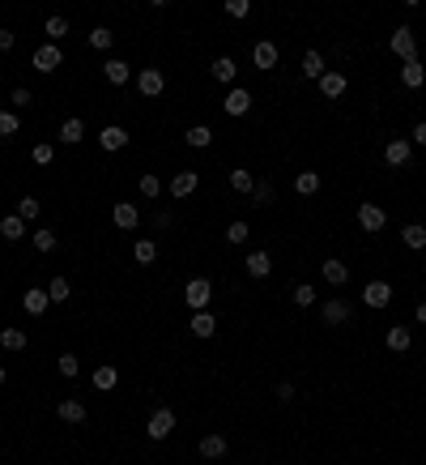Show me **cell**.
Wrapping results in <instances>:
<instances>
[{
    "label": "cell",
    "instance_id": "obj_37",
    "mask_svg": "<svg viewBox=\"0 0 426 465\" xmlns=\"http://www.w3.org/2000/svg\"><path fill=\"white\" fill-rule=\"evenodd\" d=\"M43 30H47V39H52V43H56V39H64V35H68V17H60V13H56V17H47V21H43Z\"/></svg>",
    "mask_w": 426,
    "mask_h": 465
},
{
    "label": "cell",
    "instance_id": "obj_13",
    "mask_svg": "<svg viewBox=\"0 0 426 465\" xmlns=\"http://www.w3.org/2000/svg\"><path fill=\"white\" fill-rule=\"evenodd\" d=\"M111 222H115L119 231H133V227L141 222V213H137V205H133V201H119V205L111 209Z\"/></svg>",
    "mask_w": 426,
    "mask_h": 465
},
{
    "label": "cell",
    "instance_id": "obj_41",
    "mask_svg": "<svg viewBox=\"0 0 426 465\" xmlns=\"http://www.w3.org/2000/svg\"><path fill=\"white\" fill-rule=\"evenodd\" d=\"M90 47H94V52H107V47H111V30L107 26H94L90 30Z\"/></svg>",
    "mask_w": 426,
    "mask_h": 465
},
{
    "label": "cell",
    "instance_id": "obj_25",
    "mask_svg": "<svg viewBox=\"0 0 426 465\" xmlns=\"http://www.w3.org/2000/svg\"><path fill=\"white\" fill-rule=\"evenodd\" d=\"M64 145H81V137H86V124H81V120L77 115H72V120H64V124H60V133H56Z\"/></svg>",
    "mask_w": 426,
    "mask_h": 465
},
{
    "label": "cell",
    "instance_id": "obj_39",
    "mask_svg": "<svg viewBox=\"0 0 426 465\" xmlns=\"http://www.w3.org/2000/svg\"><path fill=\"white\" fill-rule=\"evenodd\" d=\"M231 188H235V192H243V197H247V192H252V188H256V180H252V175H247V171H243V167H235V171H231Z\"/></svg>",
    "mask_w": 426,
    "mask_h": 465
},
{
    "label": "cell",
    "instance_id": "obj_8",
    "mask_svg": "<svg viewBox=\"0 0 426 465\" xmlns=\"http://www.w3.org/2000/svg\"><path fill=\"white\" fill-rule=\"evenodd\" d=\"M362 303L367 307H388L392 303V286L388 282H367L362 286Z\"/></svg>",
    "mask_w": 426,
    "mask_h": 465
},
{
    "label": "cell",
    "instance_id": "obj_17",
    "mask_svg": "<svg viewBox=\"0 0 426 465\" xmlns=\"http://www.w3.org/2000/svg\"><path fill=\"white\" fill-rule=\"evenodd\" d=\"M222 107H226V115H247L252 111V90H231Z\"/></svg>",
    "mask_w": 426,
    "mask_h": 465
},
{
    "label": "cell",
    "instance_id": "obj_7",
    "mask_svg": "<svg viewBox=\"0 0 426 465\" xmlns=\"http://www.w3.org/2000/svg\"><path fill=\"white\" fill-rule=\"evenodd\" d=\"M409 158H414V141H400V137H396V141L384 145V162H388V167H405Z\"/></svg>",
    "mask_w": 426,
    "mask_h": 465
},
{
    "label": "cell",
    "instance_id": "obj_5",
    "mask_svg": "<svg viewBox=\"0 0 426 465\" xmlns=\"http://www.w3.org/2000/svg\"><path fill=\"white\" fill-rule=\"evenodd\" d=\"M137 90L145 94V99H158V94L166 90V77H162L158 68H141V73H137Z\"/></svg>",
    "mask_w": 426,
    "mask_h": 465
},
{
    "label": "cell",
    "instance_id": "obj_54",
    "mask_svg": "<svg viewBox=\"0 0 426 465\" xmlns=\"http://www.w3.org/2000/svg\"><path fill=\"white\" fill-rule=\"evenodd\" d=\"M9 380V372H5V363H0V384H5Z\"/></svg>",
    "mask_w": 426,
    "mask_h": 465
},
{
    "label": "cell",
    "instance_id": "obj_44",
    "mask_svg": "<svg viewBox=\"0 0 426 465\" xmlns=\"http://www.w3.org/2000/svg\"><path fill=\"white\" fill-rule=\"evenodd\" d=\"M141 192H145V197H158V192H162V180L154 175V171H145V175H141Z\"/></svg>",
    "mask_w": 426,
    "mask_h": 465
},
{
    "label": "cell",
    "instance_id": "obj_20",
    "mask_svg": "<svg viewBox=\"0 0 426 465\" xmlns=\"http://www.w3.org/2000/svg\"><path fill=\"white\" fill-rule=\"evenodd\" d=\"M320 316H324V325H345L349 321V303L345 299H329Z\"/></svg>",
    "mask_w": 426,
    "mask_h": 465
},
{
    "label": "cell",
    "instance_id": "obj_28",
    "mask_svg": "<svg viewBox=\"0 0 426 465\" xmlns=\"http://www.w3.org/2000/svg\"><path fill=\"white\" fill-rule=\"evenodd\" d=\"M269 269H273L269 252H247V274H252V278H269Z\"/></svg>",
    "mask_w": 426,
    "mask_h": 465
},
{
    "label": "cell",
    "instance_id": "obj_6",
    "mask_svg": "<svg viewBox=\"0 0 426 465\" xmlns=\"http://www.w3.org/2000/svg\"><path fill=\"white\" fill-rule=\"evenodd\" d=\"M358 227L375 235V231H384V227H388V213H384L380 205H371V201H367V205H358Z\"/></svg>",
    "mask_w": 426,
    "mask_h": 465
},
{
    "label": "cell",
    "instance_id": "obj_18",
    "mask_svg": "<svg viewBox=\"0 0 426 465\" xmlns=\"http://www.w3.org/2000/svg\"><path fill=\"white\" fill-rule=\"evenodd\" d=\"M316 86H320L324 99H341V94H345V73H324Z\"/></svg>",
    "mask_w": 426,
    "mask_h": 465
},
{
    "label": "cell",
    "instance_id": "obj_33",
    "mask_svg": "<svg viewBox=\"0 0 426 465\" xmlns=\"http://www.w3.org/2000/svg\"><path fill=\"white\" fill-rule=\"evenodd\" d=\"M188 145H192V150H205V145H213V129H209V124H192V129H188Z\"/></svg>",
    "mask_w": 426,
    "mask_h": 465
},
{
    "label": "cell",
    "instance_id": "obj_11",
    "mask_svg": "<svg viewBox=\"0 0 426 465\" xmlns=\"http://www.w3.org/2000/svg\"><path fill=\"white\" fill-rule=\"evenodd\" d=\"M103 77H107L111 86H128L133 68H128V60H119V56H107V64H103Z\"/></svg>",
    "mask_w": 426,
    "mask_h": 465
},
{
    "label": "cell",
    "instance_id": "obj_40",
    "mask_svg": "<svg viewBox=\"0 0 426 465\" xmlns=\"http://www.w3.org/2000/svg\"><path fill=\"white\" fill-rule=\"evenodd\" d=\"M39 213H43V205H39L35 197H21V201H17V218H26V222H35Z\"/></svg>",
    "mask_w": 426,
    "mask_h": 465
},
{
    "label": "cell",
    "instance_id": "obj_46",
    "mask_svg": "<svg viewBox=\"0 0 426 465\" xmlns=\"http://www.w3.org/2000/svg\"><path fill=\"white\" fill-rule=\"evenodd\" d=\"M247 231H252L247 222H231L226 227V243H247Z\"/></svg>",
    "mask_w": 426,
    "mask_h": 465
},
{
    "label": "cell",
    "instance_id": "obj_12",
    "mask_svg": "<svg viewBox=\"0 0 426 465\" xmlns=\"http://www.w3.org/2000/svg\"><path fill=\"white\" fill-rule=\"evenodd\" d=\"M98 145H103L107 154H115V150H124L128 145V129H119V124H107L103 133H98Z\"/></svg>",
    "mask_w": 426,
    "mask_h": 465
},
{
    "label": "cell",
    "instance_id": "obj_26",
    "mask_svg": "<svg viewBox=\"0 0 426 465\" xmlns=\"http://www.w3.org/2000/svg\"><path fill=\"white\" fill-rule=\"evenodd\" d=\"M196 337H213L217 333V321H213V312H192V325H188Z\"/></svg>",
    "mask_w": 426,
    "mask_h": 465
},
{
    "label": "cell",
    "instance_id": "obj_22",
    "mask_svg": "<svg viewBox=\"0 0 426 465\" xmlns=\"http://www.w3.org/2000/svg\"><path fill=\"white\" fill-rule=\"evenodd\" d=\"M400 243H405V248H414V252H422V248H426V227H422V222L400 227Z\"/></svg>",
    "mask_w": 426,
    "mask_h": 465
},
{
    "label": "cell",
    "instance_id": "obj_45",
    "mask_svg": "<svg viewBox=\"0 0 426 465\" xmlns=\"http://www.w3.org/2000/svg\"><path fill=\"white\" fill-rule=\"evenodd\" d=\"M294 303H298V307H311V303H316V286H307V282L294 286Z\"/></svg>",
    "mask_w": 426,
    "mask_h": 465
},
{
    "label": "cell",
    "instance_id": "obj_1",
    "mask_svg": "<svg viewBox=\"0 0 426 465\" xmlns=\"http://www.w3.org/2000/svg\"><path fill=\"white\" fill-rule=\"evenodd\" d=\"M184 303H188L192 312H209V303H213V282H209V278H192V282L184 286Z\"/></svg>",
    "mask_w": 426,
    "mask_h": 465
},
{
    "label": "cell",
    "instance_id": "obj_3",
    "mask_svg": "<svg viewBox=\"0 0 426 465\" xmlns=\"http://www.w3.org/2000/svg\"><path fill=\"white\" fill-rule=\"evenodd\" d=\"M388 47H392V56H400V64H409V60H418V43H414V30H409V26H400V30H392Z\"/></svg>",
    "mask_w": 426,
    "mask_h": 465
},
{
    "label": "cell",
    "instance_id": "obj_29",
    "mask_svg": "<svg viewBox=\"0 0 426 465\" xmlns=\"http://www.w3.org/2000/svg\"><path fill=\"white\" fill-rule=\"evenodd\" d=\"M26 341H30L26 329H13V325L0 329V346H5V350H26Z\"/></svg>",
    "mask_w": 426,
    "mask_h": 465
},
{
    "label": "cell",
    "instance_id": "obj_21",
    "mask_svg": "<svg viewBox=\"0 0 426 465\" xmlns=\"http://www.w3.org/2000/svg\"><path fill=\"white\" fill-rule=\"evenodd\" d=\"M252 64H256V68H273V64H278V47H273L269 39H260V43L252 47Z\"/></svg>",
    "mask_w": 426,
    "mask_h": 465
},
{
    "label": "cell",
    "instance_id": "obj_16",
    "mask_svg": "<svg viewBox=\"0 0 426 465\" xmlns=\"http://www.w3.org/2000/svg\"><path fill=\"white\" fill-rule=\"evenodd\" d=\"M196 184H200V175H196V171H180V175H175L171 180V197H192V192H196Z\"/></svg>",
    "mask_w": 426,
    "mask_h": 465
},
{
    "label": "cell",
    "instance_id": "obj_24",
    "mask_svg": "<svg viewBox=\"0 0 426 465\" xmlns=\"http://www.w3.org/2000/svg\"><path fill=\"white\" fill-rule=\"evenodd\" d=\"M56 414H60L64 423H86V406H81L77 397H64V401L56 406Z\"/></svg>",
    "mask_w": 426,
    "mask_h": 465
},
{
    "label": "cell",
    "instance_id": "obj_19",
    "mask_svg": "<svg viewBox=\"0 0 426 465\" xmlns=\"http://www.w3.org/2000/svg\"><path fill=\"white\" fill-rule=\"evenodd\" d=\"M320 274H324V282H329V286H345L349 282V265L345 260H324Z\"/></svg>",
    "mask_w": 426,
    "mask_h": 465
},
{
    "label": "cell",
    "instance_id": "obj_23",
    "mask_svg": "<svg viewBox=\"0 0 426 465\" xmlns=\"http://www.w3.org/2000/svg\"><path fill=\"white\" fill-rule=\"evenodd\" d=\"M384 341H388V350H396V354H405V350H409V341H414V333H409L405 325H392Z\"/></svg>",
    "mask_w": 426,
    "mask_h": 465
},
{
    "label": "cell",
    "instance_id": "obj_14",
    "mask_svg": "<svg viewBox=\"0 0 426 465\" xmlns=\"http://www.w3.org/2000/svg\"><path fill=\"white\" fill-rule=\"evenodd\" d=\"M400 86H405V90H422V86H426V68H422V60L400 64Z\"/></svg>",
    "mask_w": 426,
    "mask_h": 465
},
{
    "label": "cell",
    "instance_id": "obj_51",
    "mask_svg": "<svg viewBox=\"0 0 426 465\" xmlns=\"http://www.w3.org/2000/svg\"><path fill=\"white\" fill-rule=\"evenodd\" d=\"M278 397H282V401H294V384H290V380L278 384Z\"/></svg>",
    "mask_w": 426,
    "mask_h": 465
},
{
    "label": "cell",
    "instance_id": "obj_4",
    "mask_svg": "<svg viewBox=\"0 0 426 465\" xmlns=\"http://www.w3.org/2000/svg\"><path fill=\"white\" fill-rule=\"evenodd\" d=\"M30 64H35L39 73H56V68L64 64V52H60V43H43V47H35Z\"/></svg>",
    "mask_w": 426,
    "mask_h": 465
},
{
    "label": "cell",
    "instance_id": "obj_2",
    "mask_svg": "<svg viewBox=\"0 0 426 465\" xmlns=\"http://www.w3.org/2000/svg\"><path fill=\"white\" fill-rule=\"evenodd\" d=\"M175 427H180V419H175V410L158 406L154 414H149V423H145V435H149V439H166Z\"/></svg>",
    "mask_w": 426,
    "mask_h": 465
},
{
    "label": "cell",
    "instance_id": "obj_53",
    "mask_svg": "<svg viewBox=\"0 0 426 465\" xmlns=\"http://www.w3.org/2000/svg\"><path fill=\"white\" fill-rule=\"evenodd\" d=\"M418 325H426V303H418Z\"/></svg>",
    "mask_w": 426,
    "mask_h": 465
},
{
    "label": "cell",
    "instance_id": "obj_35",
    "mask_svg": "<svg viewBox=\"0 0 426 465\" xmlns=\"http://www.w3.org/2000/svg\"><path fill=\"white\" fill-rule=\"evenodd\" d=\"M133 256H137L141 265H154V260H158V243H154V239H137V243H133Z\"/></svg>",
    "mask_w": 426,
    "mask_h": 465
},
{
    "label": "cell",
    "instance_id": "obj_9",
    "mask_svg": "<svg viewBox=\"0 0 426 465\" xmlns=\"http://www.w3.org/2000/svg\"><path fill=\"white\" fill-rule=\"evenodd\" d=\"M21 307H26V316H43L47 307H52V295H47L43 286H30L26 295H21Z\"/></svg>",
    "mask_w": 426,
    "mask_h": 465
},
{
    "label": "cell",
    "instance_id": "obj_36",
    "mask_svg": "<svg viewBox=\"0 0 426 465\" xmlns=\"http://www.w3.org/2000/svg\"><path fill=\"white\" fill-rule=\"evenodd\" d=\"M47 295H52V303H68V299H72L68 278H52V282H47Z\"/></svg>",
    "mask_w": 426,
    "mask_h": 465
},
{
    "label": "cell",
    "instance_id": "obj_32",
    "mask_svg": "<svg viewBox=\"0 0 426 465\" xmlns=\"http://www.w3.org/2000/svg\"><path fill=\"white\" fill-rule=\"evenodd\" d=\"M30 239H35V248H39L43 256H47V252H56V248H60V239H56V231H52V227H39V231H35Z\"/></svg>",
    "mask_w": 426,
    "mask_h": 465
},
{
    "label": "cell",
    "instance_id": "obj_52",
    "mask_svg": "<svg viewBox=\"0 0 426 465\" xmlns=\"http://www.w3.org/2000/svg\"><path fill=\"white\" fill-rule=\"evenodd\" d=\"M414 141H418V145H426V124H414Z\"/></svg>",
    "mask_w": 426,
    "mask_h": 465
},
{
    "label": "cell",
    "instance_id": "obj_43",
    "mask_svg": "<svg viewBox=\"0 0 426 465\" xmlns=\"http://www.w3.org/2000/svg\"><path fill=\"white\" fill-rule=\"evenodd\" d=\"M56 367H60V376H68V380H72V376L81 372V363H77V354H60V359H56Z\"/></svg>",
    "mask_w": 426,
    "mask_h": 465
},
{
    "label": "cell",
    "instance_id": "obj_34",
    "mask_svg": "<svg viewBox=\"0 0 426 465\" xmlns=\"http://www.w3.org/2000/svg\"><path fill=\"white\" fill-rule=\"evenodd\" d=\"M294 192H298V197H316V192H320V175H316V171H303V175L294 180Z\"/></svg>",
    "mask_w": 426,
    "mask_h": 465
},
{
    "label": "cell",
    "instance_id": "obj_42",
    "mask_svg": "<svg viewBox=\"0 0 426 465\" xmlns=\"http://www.w3.org/2000/svg\"><path fill=\"white\" fill-rule=\"evenodd\" d=\"M21 129V120L13 115V111H5V107H0V137H13Z\"/></svg>",
    "mask_w": 426,
    "mask_h": 465
},
{
    "label": "cell",
    "instance_id": "obj_38",
    "mask_svg": "<svg viewBox=\"0 0 426 465\" xmlns=\"http://www.w3.org/2000/svg\"><path fill=\"white\" fill-rule=\"evenodd\" d=\"M30 162H35V167H52V162H56V150H52L47 141H39L35 150H30Z\"/></svg>",
    "mask_w": 426,
    "mask_h": 465
},
{
    "label": "cell",
    "instance_id": "obj_49",
    "mask_svg": "<svg viewBox=\"0 0 426 465\" xmlns=\"http://www.w3.org/2000/svg\"><path fill=\"white\" fill-rule=\"evenodd\" d=\"M9 99H13V107H30V90H26V86H17Z\"/></svg>",
    "mask_w": 426,
    "mask_h": 465
},
{
    "label": "cell",
    "instance_id": "obj_50",
    "mask_svg": "<svg viewBox=\"0 0 426 465\" xmlns=\"http://www.w3.org/2000/svg\"><path fill=\"white\" fill-rule=\"evenodd\" d=\"M13 43H17L13 30H0V52H13Z\"/></svg>",
    "mask_w": 426,
    "mask_h": 465
},
{
    "label": "cell",
    "instance_id": "obj_30",
    "mask_svg": "<svg viewBox=\"0 0 426 465\" xmlns=\"http://www.w3.org/2000/svg\"><path fill=\"white\" fill-rule=\"evenodd\" d=\"M324 73H329V68H324V56L316 52V47H311V52L303 56V77H311V82H320L324 77Z\"/></svg>",
    "mask_w": 426,
    "mask_h": 465
},
{
    "label": "cell",
    "instance_id": "obj_10",
    "mask_svg": "<svg viewBox=\"0 0 426 465\" xmlns=\"http://www.w3.org/2000/svg\"><path fill=\"white\" fill-rule=\"evenodd\" d=\"M90 380H94V388H98V393H111V388L119 384V367H115V363H98Z\"/></svg>",
    "mask_w": 426,
    "mask_h": 465
},
{
    "label": "cell",
    "instance_id": "obj_27",
    "mask_svg": "<svg viewBox=\"0 0 426 465\" xmlns=\"http://www.w3.org/2000/svg\"><path fill=\"white\" fill-rule=\"evenodd\" d=\"M0 235H5L9 243H17L21 235H26V218H17V213H9V218H0Z\"/></svg>",
    "mask_w": 426,
    "mask_h": 465
},
{
    "label": "cell",
    "instance_id": "obj_31",
    "mask_svg": "<svg viewBox=\"0 0 426 465\" xmlns=\"http://www.w3.org/2000/svg\"><path fill=\"white\" fill-rule=\"evenodd\" d=\"M235 73H239V68H235V60H231V56H217V60H213V82L231 86V82H235Z\"/></svg>",
    "mask_w": 426,
    "mask_h": 465
},
{
    "label": "cell",
    "instance_id": "obj_15",
    "mask_svg": "<svg viewBox=\"0 0 426 465\" xmlns=\"http://www.w3.org/2000/svg\"><path fill=\"white\" fill-rule=\"evenodd\" d=\"M200 457H205V461L226 457V435H222V431H209L205 439H200Z\"/></svg>",
    "mask_w": 426,
    "mask_h": 465
},
{
    "label": "cell",
    "instance_id": "obj_48",
    "mask_svg": "<svg viewBox=\"0 0 426 465\" xmlns=\"http://www.w3.org/2000/svg\"><path fill=\"white\" fill-rule=\"evenodd\" d=\"M252 197H256V205H273V188H269V184H256Z\"/></svg>",
    "mask_w": 426,
    "mask_h": 465
},
{
    "label": "cell",
    "instance_id": "obj_47",
    "mask_svg": "<svg viewBox=\"0 0 426 465\" xmlns=\"http://www.w3.org/2000/svg\"><path fill=\"white\" fill-rule=\"evenodd\" d=\"M226 13L231 17H247V13H252V5H247V0H226Z\"/></svg>",
    "mask_w": 426,
    "mask_h": 465
}]
</instances>
